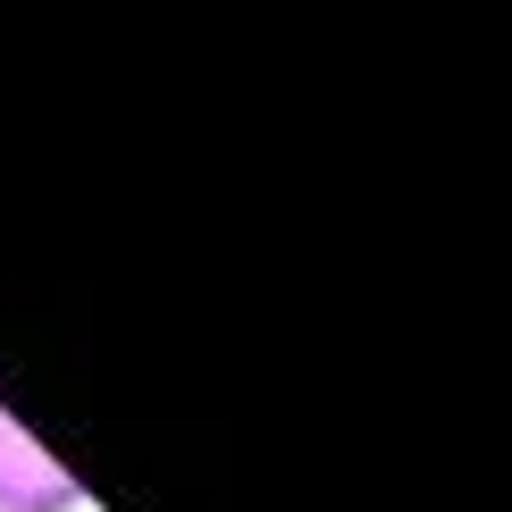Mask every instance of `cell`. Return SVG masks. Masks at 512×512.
<instances>
[{"label": "cell", "instance_id": "cell-1", "mask_svg": "<svg viewBox=\"0 0 512 512\" xmlns=\"http://www.w3.org/2000/svg\"><path fill=\"white\" fill-rule=\"evenodd\" d=\"M84 487L59 471V454L26 437V420L0 412V512H76Z\"/></svg>", "mask_w": 512, "mask_h": 512}]
</instances>
